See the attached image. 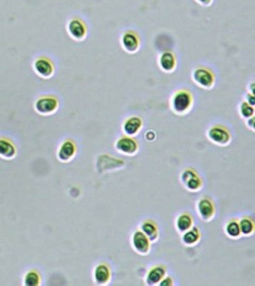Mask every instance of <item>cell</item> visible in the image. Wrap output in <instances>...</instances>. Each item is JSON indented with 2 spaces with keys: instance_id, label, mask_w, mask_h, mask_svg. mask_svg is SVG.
<instances>
[{
  "instance_id": "28",
  "label": "cell",
  "mask_w": 255,
  "mask_h": 286,
  "mask_svg": "<svg viewBox=\"0 0 255 286\" xmlns=\"http://www.w3.org/2000/svg\"><path fill=\"white\" fill-rule=\"evenodd\" d=\"M249 120H250V122H249V125H250V128H251V130H254V126H253V121H254V119H253V117L252 118H249Z\"/></svg>"
},
{
  "instance_id": "4",
  "label": "cell",
  "mask_w": 255,
  "mask_h": 286,
  "mask_svg": "<svg viewBox=\"0 0 255 286\" xmlns=\"http://www.w3.org/2000/svg\"><path fill=\"white\" fill-rule=\"evenodd\" d=\"M192 80L195 81L199 86L209 89L215 84V75L212 71L205 67H199L192 72Z\"/></svg>"
},
{
  "instance_id": "17",
  "label": "cell",
  "mask_w": 255,
  "mask_h": 286,
  "mask_svg": "<svg viewBox=\"0 0 255 286\" xmlns=\"http://www.w3.org/2000/svg\"><path fill=\"white\" fill-rule=\"evenodd\" d=\"M16 156L15 145L5 138H0V157L3 159L11 160Z\"/></svg>"
},
{
  "instance_id": "27",
  "label": "cell",
  "mask_w": 255,
  "mask_h": 286,
  "mask_svg": "<svg viewBox=\"0 0 255 286\" xmlns=\"http://www.w3.org/2000/svg\"><path fill=\"white\" fill-rule=\"evenodd\" d=\"M196 1H197L199 4L204 5V7H208V5L212 4L213 0H196Z\"/></svg>"
},
{
  "instance_id": "25",
  "label": "cell",
  "mask_w": 255,
  "mask_h": 286,
  "mask_svg": "<svg viewBox=\"0 0 255 286\" xmlns=\"http://www.w3.org/2000/svg\"><path fill=\"white\" fill-rule=\"evenodd\" d=\"M159 284L160 286H170V285H173L174 283H173V279H171L170 277H167V278L164 277L162 281H160Z\"/></svg>"
},
{
  "instance_id": "10",
  "label": "cell",
  "mask_w": 255,
  "mask_h": 286,
  "mask_svg": "<svg viewBox=\"0 0 255 286\" xmlns=\"http://www.w3.org/2000/svg\"><path fill=\"white\" fill-rule=\"evenodd\" d=\"M77 153V145L73 140H65L58 151V158L63 162H68Z\"/></svg>"
},
{
  "instance_id": "15",
  "label": "cell",
  "mask_w": 255,
  "mask_h": 286,
  "mask_svg": "<svg viewBox=\"0 0 255 286\" xmlns=\"http://www.w3.org/2000/svg\"><path fill=\"white\" fill-rule=\"evenodd\" d=\"M166 276V269L164 266H154L148 271L146 282L148 285H158Z\"/></svg>"
},
{
  "instance_id": "6",
  "label": "cell",
  "mask_w": 255,
  "mask_h": 286,
  "mask_svg": "<svg viewBox=\"0 0 255 286\" xmlns=\"http://www.w3.org/2000/svg\"><path fill=\"white\" fill-rule=\"evenodd\" d=\"M33 69H34L35 74L44 78H48L53 75L54 74V65L52 61L48 58L41 57L37 58L34 63H33Z\"/></svg>"
},
{
  "instance_id": "8",
  "label": "cell",
  "mask_w": 255,
  "mask_h": 286,
  "mask_svg": "<svg viewBox=\"0 0 255 286\" xmlns=\"http://www.w3.org/2000/svg\"><path fill=\"white\" fill-rule=\"evenodd\" d=\"M181 181L183 184H184V186L190 191H198L202 187L201 178L199 177L198 174L191 169H187L182 173Z\"/></svg>"
},
{
  "instance_id": "13",
  "label": "cell",
  "mask_w": 255,
  "mask_h": 286,
  "mask_svg": "<svg viewBox=\"0 0 255 286\" xmlns=\"http://www.w3.org/2000/svg\"><path fill=\"white\" fill-rule=\"evenodd\" d=\"M94 280L99 285L109 283L111 280V269L107 264H99L94 271Z\"/></svg>"
},
{
  "instance_id": "19",
  "label": "cell",
  "mask_w": 255,
  "mask_h": 286,
  "mask_svg": "<svg viewBox=\"0 0 255 286\" xmlns=\"http://www.w3.org/2000/svg\"><path fill=\"white\" fill-rule=\"evenodd\" d=\"M193 220L190 213H182V214L176 218V229L179 232H185L192 227Z\"/></svg>"
},
{
  "instance_id": "24",
  "label": "cell",
  "mask_w": 255,
  "mask_h": 286,
  "mask_svg": "<svg viewBox=\"0 0 255 286\" xmlns=\"http://www.w3.org/2000/svg\"><path fill=\"white\" fill-rule=\"evenodd\" d=\"M239 113L240 116L242 118H245V119H249V118H252L254 115V108L253 106H251L250 104H248L247 102H242L239 106Z\"/></svg>"
},
{
  "instance_id": "12",
  "label": "cell",
  "mask_w": 255,
  "mask_h": 286,
  "mask_svg": "<svg viewBox=\"0 0 255 286\" xmlns=\"http://www.w3.org/2000/svg\"><path fill=\"white\" fill-rule=\"evenodd\" d=\"M116 150L123 154L133 155L137 152L138 143L136 140L131 137H123L118 139L117 142H116Z\"/></svg>"
},
{
  "instance_id": "9",
  "label": "cell",
  "mask_w": 255,
  "mask_h": 286,
  "mask_svg": "<svg viewBox=\"0 0 255 286\" xmlns=\"http://www.w3.org/2000/svg\"><path fill=\"white\" fill-rule=\"evenodd\" d=\"M132 245L133 248L141 255H147L150 250V241L142 231H136L133 234Z\"/></svg>"
},
{
  "instance_id": "26",
  "label": "cell",
  "mask_w": 255,
  "mask_h": 286,
  "mask_svg": "<svg viewBox=\"0 0 255 286\" xmlns=\"http://www.w3.org/2000/svg\"><path fill=\"white\" fill-rule=\"evenodd\" d=\"M247 103L250 104L251 106H254L255 105V98H254V94H247Z\"/></svg>"
},
{
  "instance_id": "14",
  "label": "cell",
  "mask_w": 255,
  "mask_h": 286,
  "mask_svg": "<svg viewBox=\"0 0 255 286\" xmlns=\"http://www.w3.org/2000/svg\"><path fill=\"white\" fill-rule=\"evenodd\" d=\"M143 121L140 117H131L124 123L123 130L128 136H134L142 130Z\"/></svg>"
},
{
  "instance_id": "2",
  "label": "cell",
  "mask_w": 255,
  "mask_h": 286,
  "mask_svg": "<svg viewBox=\"0 0 255 286\" xmlns=\"http://www.w3.org/2000/svg\"><path fill=\"white\" fill-rule=\"evenodd\" d=\"M34 108L37 114L43 116L52 115L59 108V100L55 95L46 94L38 98L34 103Z\"/></svg>"
},
{
  "instance_id": "21",
  "label": "cell",
  "mask_w": 255,
  "mask_h": 286,
  "mask_svg": "<svg viewBox=\"0 0 255 286\" xmlns=\"http://www.w3.org/2000/svg\"><path fill=\"white\" fill-rule=\"evenodd\" d=\"M41 283V277L35 271H30L26 273L24 278V285L26 286H37Z\"/></svg>"
},
{
  "instance_id": "11",
  "label": "cell",
  "mask_w": 255,
  "mask_h": 286,
  "mask_svg": "<svg viewBox=\"0 0 255 286\" xmlns=\"http://www.w3.org/2000/svg\"><path fill=\"white\" fill-rule=\"evenodd\" d=\"M197 210L202 220L209 221L215 215V206L213 201L207 197H203L198 201Z\"/></svg>"
},
{
  "instance_id": "16",
  "label": "cell",
  "mask_w": 255,
  "mask_h": 286,
  "mask_svg": "<svg viewBox=\"0 0 255 286\" xmlns=\"http://www.w3.org/2000/svg\"><path fill=\"white\" fill-rule=\"evenodd\" d=\"M159 64L160 69L165 72L174 71L176 66L175 55L173 52H164L163 54H160Z\"/></svg>"
},
{
  "instance_id": "18",
  "label": "cell",
  "mask_w": 255,
  "mask_h": 286,
  "mask_svg": "<svg viewBox=\"0 0 255 286\" xmlns=\"http://www.w3.org/2000/svg\"><path fill=\"white\" fill-rule=\"evenodd\" d=\"M142 232L146 235L150 242H155L159 238V229L152 221H146L142 224Z\"/></svg>"
},
{
  "instance_id": "20",
  "label": "cell",
  "mask_w": 255,
  "mask_h": 286,
  "mask_svg": "<svg viewBox=\"0 0 255 286\" xmlns=\"http://www.w3.org/2000/svg\"><path fill=\"white\" fill-rule=\"evenodd\" d=\"M200 238L201 235H200V232H199L198 228L193 227L184 232V234H183L182 237V242L187 246H192L199 242Z\"/></svg>"
},
{
  "instance_id": "3",
  "label": "cell",
  "mask_w": 255,
  "mask_h": 286,
  "mask_svg": "<svg viewBox=\"0 0 255 286\" xmlns=\"http://www.w3.org/2000/svg\"><path fill=\"white\" fill-rule=\"evenodd\" d=\"M67 32L75 41H83L87 35V27L84 21L79 17H74L67 22Z\"/></svg>"
},
{
  "instance_id": "1",
  "label": "cell",
  "mask_w": 255,
  "mask_h": 286,
  "mask_svg": "<svg viewBox=\"0 0 255 286\" xmlns=\"http://www.w3.org/2000/svg\"><path fill=\"white\" fill-rule=\"evenodd\" d=\"M192 106V95L190 91L181 89L171 98V108L175 114L183 115L190 111Z\"/></svg>"
},
{
  "instance_id": "7",
  "label": "cell",
  "mask_w": 255,
  "mask_h": 286,
  "mask_svg": "<svg viewBox=\"0 0 255 286\" xmlns=\"http://www.w3.org/2000/svg\"><path fill=\"white\" fill-rule=\"evenodd\" d=\"M120 43H121V46H123V48L129 53L136 52L137 50L140 49V46H141L140 37H138L136 32L132 31V30L126 31L124 34L121 35Z\"/></svg>"
},
{
  "instance_id": "22",
  "label": "cell",
  "mask_w": 255,
  "mask_h": 286,
  "mask_svg": "<svg viewBox=\"0 0 255 286\" xmlns=\"http://www.w3.org/2000/svg\"><path fill=\"white\" fill-rule=\"evenodd\" d=\"M239 224V229H240V233L243 235H250L254 231V224L250 220V218H242Z\"/></svg>"
},
{
  "instance_id": "23",
  "label": "cell",
  "mask_w": 255,
  "mask_h": 286,
  "mask_svg": "<svg viewBox=\"0 0 255 286\" xmlns=\"http://www.w3.org/2000/svg\"><path fill=\"white\" fill-rule=\"evenodd\" d=\"M225 233L231 238H238L240 235V229H239V224L236 221H231L225 226Z\"/></svg>"
},
{
  "instance_id": "5",
  "label": "cell",
  "mask_w": 255,
  "mask_h": 286,
  "mask_svg": "<svg viewBox=\"0 0 255 286\" xmlns=\"http://www.w3.org/2000/svg\"><path fill=\"white\" fill-rule=\"evenodd\" d=\"M207 137L210 141L219 145H226L231 141L230 132L223 125H214L210 127L207 132Z\"/></svg>"
}]
</instances>
